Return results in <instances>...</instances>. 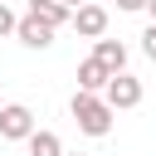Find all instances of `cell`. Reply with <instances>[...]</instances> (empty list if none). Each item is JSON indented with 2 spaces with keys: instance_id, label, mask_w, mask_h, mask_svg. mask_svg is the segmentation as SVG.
<instances>
[{
  "instance_id": "30bf717a",
  "label": "cell",
  "mask_w": 156,
  "mask_h": 156,
  "mask_svg": "<svg viewBox=\"0 0 156 156\" xmlns=\"http://www.w3.org/2000/svg\"><path fill=\"white\" fill-rule=\"evenodd\" d=\"M141 49H146V58L156 63V24H146V34H141Z\"/></svg>"
},
{
  "instance_id": "7c38bea8",
  "label": "cell",
  "mask_w": 156,
  "mask_h": 156,
  "mask_svg": "<svg viewBox=\"0 0 156 156\" xmlns=\"http://www.w3.org/2000/svg\"><path fill=\"white\" fill-rule=\"evenodd\" d=\"M117 10H146V0H117Z\"/></svg>"
},
{
  "instance_id": "277c9868",
  "label": "cell",
  "mask_w": 156,
  "mask_h": 156,
  "mask_svg": "<svg viewBox=\"0 0 156 156\" xmlns=\"http://www.w3.org/2000/svg\"><path fill=\"white\" fill-rule=\"evenodd\" d=\"M68 24H73L83 39H102V34H107V10L88 0V5H78V10L68 15Z\"/></svg>"
},
{
  "instance_id": "6da1fadb",
  "label": "cell",
  "mask_w": 156,
  "mask_h": 156,
  "mask_svg": "<svg viewBox=\"0 0 156 156\" xmlns=\"http://www.w3.org/2000/svg\"><path fill=\"white\" fill-rule=\"evenodd\" d=\"M68 112H73L78 132H88V136H107V132H112V107H107L102 98H93V93H73Z\"/></svg>"
},
{
  "instance_id": "9a60e30c",
  "label": "cell",
  "mask_w": 156,
  "mask_h": 156,
  "mask_svg": "<svg viewBox=\"0 0 156 156\" xmlns=\"http://www.w3.org/2000/svg\"><path fill=\"white\" fill-rule=\"evenodd\" d=\"M73 156H83V151H73Z\"/></svg>"
},
{
  "instance_id": "52a82bcc",
  "label": "cell",
  "mask_w": 156,
  "mask_h": 156,
  "mask_svg": "<svg viewBox=\"0 0 156 156\" xmlns=\"http://www.w3.org/2000/svg\"><path fill=\"white\" fill-rule=\"evenodd\" d=\"M107 78H112V73H107L98 58H83V63H78V93H93V98H98V93L107 88Z\"/></svg>"
},
{
  "instance_id": "ba28073f",
  "label": "cell",
  "mask_w": 156,
  "mask_h": 156,
  "mask_svg": "<svg viewBox=\"0 0 156 156\" xmlns=\"http://www.w3.org/2000/svg\"><path fill=\"white\" fill-rule=\"evenodd\" d=\"M29 20H39V24H49V29H63V24H68V10L54 5V0H29Z\"/></svg>"
},
{
  "instance_id": "9c48e42d",
  "label": "cell",
  "mask_w": 156,
  "mask_h": 156,
  "mask_svg": "<svg viewBox=\"0 0 156 156\" xmlns=\"http://www.w3.org/2000/svg\"><path fill=\"white\" fill-rule=\"evenodd\" d=\"M29 156H63L58 132H29Z\"/></svg>"
},
{
  "instance_id": "4fadbf2b",
  "label": "cell",
  "mask_w": 156,
  "mask_h": 156,
  "mask_svg": "<svg viewBox=\"0 0 156 156\" xmlns=\"http://www.w3.org/2000/svg\"><path fill=\"white\" fill-rule=\"evenodd\" d=\"M54 5H63V10L73 15V10H78V5H88V0H54Z\"/></svg>"
},
{
  "instance_id": "3957f363",
  "label": "cell",
  "mask_w": 156,
  "mask_h": 156,
  "mask_svg": "<svg viewBox=\"0 0 156 156\" xmlns=\"http://www.w3.org/2000/svg\"><path fill=\"white\" fill-rule=\"evenodd\" d=\"M29 132H34V112L24 102H5L0 107V136L5 141H29Z\"/></svg>"
},
{
  "instance_id": "5bb4252c",
  "label": "cell",
  "mask_w": 156,
  "mask_h": 156,
  "mask_svg": "<svg viewBox=\"0 0 156 156\" xmlns=\"http://www.w3.org/2000/svg\"><path fill=\"white\" fill-rule=\"evenodd\" d=\"M146 10H151V24H156V0H146Z\"/></svg>"
},
{
  "instance_id": "7a4b0ae2",
  "label": "cell",
  "mask_w": 156,
  "mask_h": 156,
  "mask_svg": "<svg viewBox=\"0 0 156 156\" xmlns=\"http://www.w3.org/2000/svg\"><path fill=\"white\" fill-rule=\"evenodd\" d=\"M102 102L112 107V117L117 112H127V107H136L141 102V83L132 78V73H112L107 78V88H102Z\"/></svg>"
},
{
  "instance_id": "5b68a950",
  "label": "cell",
  "mask_w": 156,
  "mask_h": 156,
  "mask_svg": "<svg viewBox=\"0 0 156 156\" xmlns=\"http://www.w3.org/2000/svg\"><path fill=\"white\" fill-rule=\"evenodd\" d=\"M15 39H20L24 49H49V44H54V29L24 15V20H15Z\"/></svg>"
},
{
  "instance_id": "8fae6325",
  "label": "cell",
  "mask_w": 156,
  "mask_h": 156,
  "mask_svg": "<svg viewBox=\"0 0 156 156\" xmlns=\"http://www.w3.org/2000/svg\"><path fill=\"white\" fill-rule=\"evenodd\" d=\"M0 34H15V10L0 0Z\"/></svg>"
},
{
  "instance_id": "8992f818",
  "label": "cell",
  "mask_w": 156,
  "mask_h": 156,
  "mask_svg": "<svg viewBox=\"0 0 156 156\" xmlns=\"http://www.w3.org/2000/svg\"><path fill=\"white\" fill-rule=\"evenodd\" d=\"M93 58H98L107 73H127V44H122V39H98V44H93Z\"/></svg>"
}]
</instances>
